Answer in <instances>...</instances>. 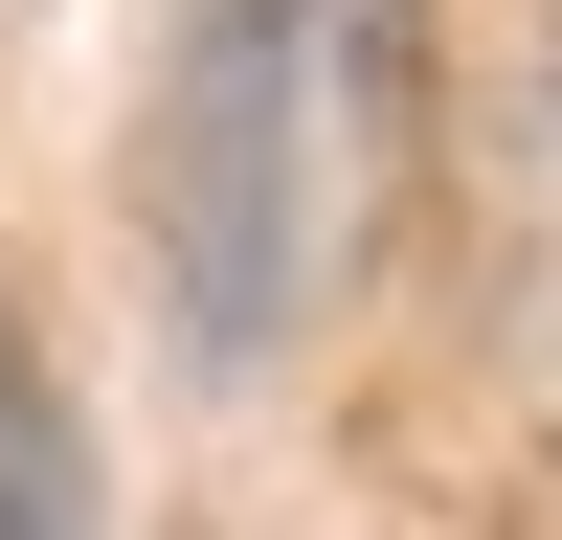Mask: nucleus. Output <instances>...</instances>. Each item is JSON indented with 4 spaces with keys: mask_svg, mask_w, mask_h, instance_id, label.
Returning <instances> with one entry per match:
<instances>
[{
    "mask_svg": "<svg viewBox=\"0 0 562 540\" xmlns=\"http://www.w3.org/2000/svg\"><path fill=\"white\" fill-rule=\"evenodd\" d=\"M135 225L203 360H270L315 293V0H158V113H135Z\"/></svg>",
    "mask_w": 562,
    "mask_h": 540,
    "instance_id": "obj_1",
    "label": "nucleus"
},
{
    "mask_svg": "<svg viewBox=\"0 0 562 540\" xmlns=\"http://www.w3.org/2000/svg\"><path fill=\"white\" fill-rule=\"evenodd\" d=\"M0 540H90V450H68V383L23 315H0Z\"/></svg>",
    "mask_w": 562,
    "mask_h": 540,
    "instance_id": "obj_2",
    "label": "nucleus"
},
{
    "mask_svg": "<svg viewBox=\"0 0 562 540\" xmlns=\"http://www.w3.org/2000/svg\"><path fill=\"white\" fill-rule=\"evenodd\" d=\"M315 45H338V68H360V90L405 113V0H315Z\"/></svg>",
    "mask_w": 562,
    "mask_h": 540,
    "instance_id": "obj_3",
    "label": "nucleus"
}]
</instances>
